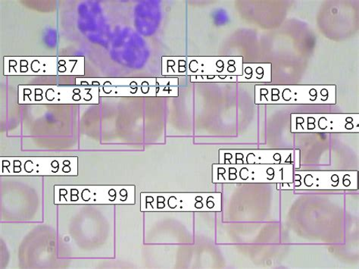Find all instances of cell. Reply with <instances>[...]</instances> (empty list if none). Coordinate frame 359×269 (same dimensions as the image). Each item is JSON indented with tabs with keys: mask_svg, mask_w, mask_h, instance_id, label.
I'll return each mask as SVG.
<instances>
[{
	"mask_svg": "<svg viewBox=\"0 0 359 269\" xmlns=\"http://www.w3.org/2000/svg\"><path fill=\"white\" fill-rule=\"evenodd\" d=\"M141 212L221 213L222 195L219 192L141 193Z\"/></svg>",
	"mask_w": 359,
	"mask_h": 269,
	"instance_id": "obj_1",
	"label": "cell"
},
{
	"mask_svg": "<svg viewBox=\"0 0 359 269\" xmlns=\"http://www.w3.org/2000/svg\"><path fill=\"white\" fill-rule=\"evenodd\" d=\"M257 105H335L336 85H257Z\"/></svg>",
	"mask_w": 359,
	"mask_h": 269,
	"instance_id": "obj_2",
	"label": "cell"
},
{
	"mask_svg": "<svg viewBox=\"0 0 359 269\" xmlns=\"http://www.w3.org/2000/svg\"><path fill=\"white\" fill-rule=\"evenodd\" d=\"M294 164L264 165L215 164L214 184H291L294 181Z\"/></svg>",
	"mask_w": 359,
	"mask_h": 269,
	"instance_id": "obj_3",
	"label": "cell"
},
{
	"mask_svg": "<svg viewBox=\"0 0 359 269\" xmlns=\"http://www.w3.org/2000/svg\"><path fill=\"white\" fill-rule=\"evenodd\" d=\"M135 185L55 186V204L133 205Z\"/></svg>",
	"mask_w": 359,
	"mask_h": 269,
	"instance_id": "obj_4",
	"label": "cell"
},
{
	"mask_svg": "<svg viewBox=\"0 0 359 269\" xmlns=\"http://www.w3.org/2000/svg\"><path fill=\"white\" fill-rule=\"evenodd\" d=\"M278 185L285 190H357L358 171L294 170L292 183Z\"/></svg>",
	"mask_w": 359,
	"mask_h": 269,
	"instance_id": "obj_5",
	"label": "cell"
},
{
	"mask_svg": "<svg viewBox=\"0 0 359 269\" xmlns=\"http://www.w3.org/2000/svg\"><path fill=\"white\" fill-rule=\"evenodd\" d=\"M291 133H358V113H292Z\"/></svg>",
	"mask_w": 359,
	"mask_h": 269,
	"instance_id": "obj_6",
	"label": "cell"
},
{
	"mask_svg": "<svg viewBox=\"0 0 359 269\" xmlns=\"http://www.w3.org/2000/svg\"><path fill=\"white\" fill-rule=\"evenodd\" d=\"M11 165L2 164L4 171L14 176H76V158H11Z\"/></svg>",
	"mask_w": 359,
	"mask_h": 269,
	"instance_id": "obj_7",
	"label": "cell"
},
{
	"mask_svg": "<svg viewBox=\"0 0 359 269\" xmlns=\"http://www.w3.org/2000/svg\"><path fill=\"white\" fill-rule=\"evenodd\" d=\"M295 150H221L220 164H294Z\"/></svg>",
	"mask_w": 359,
	"mask_h": 269,
	"instance_id": "obj_8",
	"label": "cell"
},
{
	"mask_svg": "<svg viewBox=\"0 0 359 269\" xmlns=\"http://www.w3.org/2000/svg\"><path fill=\"white\" fill-rule=\"evenodd\" d=\"M187 59V75L241 76L243 74L242 56H196Z\"/></svg>",
	"mask_w": 359,
	"mask_h": 269,
	"instance_id": "obj_9",
	"label": "cell"
},
{
	"mask_svg": "<svg viewBox=\"0 0 359 269\" xmlns=\"http://www.w3.org/2000/svg\"><path fill=\"white\" fill-rule=\"evenodd\" d=\"M271 80V63H243V74L238 76V82L269 84Z\"/></svg>",
	"mask_w": 359,
	"mask_h": 269,
	"instance_id": "obj_10",
	"label": "cell"
},
{
	"mask_svg": "<svg viewBox=\"0 0 359 269\" xmlns=\"http://www.w3.org/2000/svg\"><path fill=\"white\" fill-rule=\"evenodd\" d=\"M193 82H237L238 76L230 75H194Z\"/></svg>",
	"mask_w": 359,
	"mask_h": 269,
	"instance_id": "obj_11",
	"label": "cell"
}]
</instances>
